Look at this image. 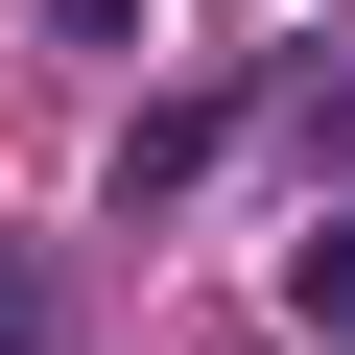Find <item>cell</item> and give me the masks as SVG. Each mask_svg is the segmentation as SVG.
<instances>
[{
    "label": "cell",
    "mask_w": 355,
    "mask_h": 355,
    "mask_svg": "<svg viewBox=\"0 0 355 355\" xmlns=\"http://www.w3.org/2000/svg\"><path fill=\"white\" fill-rule=\"evenodd\" d=\"M214 142H237V95H166V119H142V142H119V190H142V214H166V190H190V166H214Z\"/></svg>",
    "instance_id": "obj_1"
},
{
    "label": "cell",
    "mask_w": 355,
    "mask_h": 355,
    "mask_svg": "<svg viewBox=\"0 0 355 355\" xmlns=\"http://www.w3.org/2000/svg\"><path fill=\"white\" fill-rule=\"evenodd\" d=\"M284 308H308V331L355 355V214H308V261H284Z\"/></svg>",
    "instance_id": "obj_2"
},
{
    "label": "cell",
    "mask_w": 355,
    "mask_h": 355,
    "mask_svg": "<svg viewBox=\"0 0 355 355\" xmlns=\"http://www.w3.org/2000/svg\"><path fill=\"white\" fill-rule=\"evenodd\" d=\"M0 355H48V261H0Z\"/></svg>",
    "instance_id": "obj_3"
}]
</instances>
